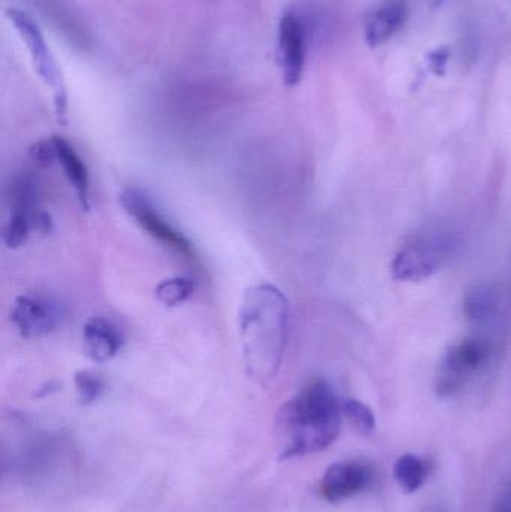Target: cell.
Returning <instances> with one entry per match:
<instances>
[{
	"mask_svg": "<svg viewBox=\"0 0 511 512\" xmlns=\"http://www.w3.org/2000/svg\"><path fill=\"white\" fill-rule=\"evenodd\" d=\"M371 480V471L362 463H335L324 474L321 493L326 501L336 504L363 492Z\"/></svg>",
	"mask_w": 511,
	"mask_h": 512,
	"instance_id": "9c48e42d",
	"label": "cell"
},
{
	"mask_svg": "<svg viewBox=\"0 0 511 512\" xmlns=\"http://www.w3.org/2000/svg\"><path fill=\"white\" fill-rule=\"evenodd\" d=\"M342 415V403L326 379L306 382L276 415V430L284 445L279 460L329 448L341 433Z\"/></svg>",
	"mask_w": 511,
	"mask_h": 512,
	"instance_id": "7a4b0ae2",
	"label": "cell"
},
{
	"mask_svg": "<svg viewBox=\"0 0 511 512\" xmlns=\"http://www.w3.org/2000/svg\"><path fill=\"white\" fill-rule=\"evenodd\" d=\"M429 62H431L432 71L437 75H443L446 71L447 62H449V53L444 48L441 50L432 51L429 54Z\"/></svg>",
	"mask_w": 511,
	"mask_h": 512,
	"instance_id": "d6986e66",
	"label": "cell"
},
{
	"mask_svg": "<svg viewBox=\"0 0 511 512\" xmlns=\"http://www.w3.org/2000/svg\"><path fill=\"white\" fill-rule=\"evenodd\" d=\"M278 66L285 86L294 87L302 81L306 65V27L293 9L284 12L278 26Z\"/></svg>",
	"mask_w": 511,
	"mask_h": 512,
	"instance_id": "ba28073f",
	"label": "cell"
},
{
	"mask_svg": "<svg viewBox=\"0 0 511 512\" xmlns=\"http://www.w3.org/2000/svg\"><path fill=\"white\" fill-rule=\"evenodd\" d=\"M396 483L405 493H414L423 486L426 480V466L423 460L413 454L399 457L393 468Z\"/></svg>",
	"mask_w": 511,
	"mask_h": 512,
	"instance_id": "5bb4252c",
	"label": "cell"
},
{
	"mask_svg": "<svg viewBox=\"0 0 511 512\" xmlns=\"http://www.w3.org/2000/svg\"><path fill=\"white\" fill-rule=\"evenodd\" d=\"M492 512H511V486L510 489L504 493L501 501L498 502L497 507L494 508Z\"/></svg>",
	"mask_w": 511,
	"mask_h": 512,
	"instance_id": "ffe728a7",
	"label": "cell"
},
{
	"mask_svg": "<svg viewBox=\"0 0 511 512\" xmlns=\"http://www.w3.org/2000/svg\"><path fill=\"white\" fill-rule=\"evenodd\" d=\"M9 215L26 216L38 224L39 233L53 230L51 216L41 209V191L35 177L20 174L8 186Z\"/></svg>",
	"mask_w": 511,
	"mask_h": 512,
	"instance_id": "30bf717a",
	"label": "cell"
},
{
	"mask_svg": "<svg viewBox=\"0 0 511 512\" xmlns=\"http://www.w3.org/2000/svg\"><path fill=\"white\" fill-rule=\"evenodd\" d=\"M12 324L26 339H41L59 330L65 310L59 301L44 295H21L11 312Z\"/></svg>",
	"mask_w": 511,
	"mask_h": 512,
	"instance_id": "52a82bcc",
	"label": "cell"
},
{
	"mask_svg": "<svg viewBox=\"0 0 511 512\" xmlns=\"http://www.w3.org/2000/svg\"><path fill=\"white\" fill-rule=\"evenodd\" d=\"M239 333L246 372L260 384L278 375L290 333V304L269 282L246 289L239 310Z\"/></svg>",
	"mask_w": 511,
	"mask_h": 512,
	"instance_id": "6da1fadb",
	"label": "cell"
},
{
	"mask_svg": "<svg viewBox=\"0 0 511 512\" xmlns=\"http://www.w3.org/2000/svg\"><path fill=\"white\" fill-rule=\"evenodd\" d=\"M56 140L57 162L62 165L63 173L68 179L69 185L74 188L80 201L81 209L90 210V177L86 162L83 161L77 150L62 137H54Z\"/></svg>",
	"mask_w": 511,
	"mask_h": 512,
	"instance_id": "4fadbf2b",
	"label": "cell"
},
{
	"mask_svg": "<svg viewBox=\"0 0 511 512\" xmlns=\"http://www.w3.org/2000/svg\"><path fill=\"white\" fill-rule=\"evenodd\" d=\"M74 384L81 405H92L104 393V381L92 370H78L74 375Z\"/></svg>",
	"mask_w": 511,
	"mask_h": 512,
	"instance_id": "e0dca14e",
	"label": "cell"
},
{
	"mask_svg": "<svg viewBox=\"0 0 511 512\" xmlns=\"http://www.w3.org/2000/svg\"><path fill=\"white\" fill-rule=\"evenodd\" d=\"M5 15L11 26L17 30L23 44L26 45L36 74L50 89L57 122L65 125L66 116H68V89H66L62 68L51 51L44 32L39 27L38 21L23 9L8 8Z\"/></svg>",
	"mask_w": 511,
	"mask_h": 512,
	"instance_id": "277c9868",
	"label": "cell"
},
{
	"mask_svg": "<svg viewBox=\"0 0 511 512\" xmlns=\"http://www.w3.org/2000/svg\"><path fill=\"white\" fill-rule=\"evenodd\" d=\"M195 282L191 277L176 276L162 280L155 289L156 298L164 306L177 307L194 295Z\"/></svg>",
	"mask_w": 511,
	"mask_h": 512,
	"instance_id": "9a60e30c",
	"label": "cell"
},
{
	"mask_svg": "<svg viewBox=\"0 0 511 512\" xmlns=\"http://www.w3.org/2000/svg\"><path fill=\"white\" fill-rule=\"evenodd\" d=\"M122 333L116 325L101 316L87 319L83 325L84 354L93 363H107L117 357L122 349Z\"/></svg>",
	"mask_w": 511,
	"mask_h": 512,
	"instance_id": "8fae6325",
	"label": "cell"
},
{
	"mask_svg": "<svg viewBox=\"0 0 511 512\" xmlns=\"http://www.w3.org/2000/svg\"><path fill=\"white\" fill-rule=\"evenodd\" d=\"M455 246V234L443 225L413 234L393 261V276L405 282L428 279L449 258Z\"/></svg>",
	"mask_w": 511,
	"mask_h": 512,
	"instance_id": "5b68a950",
	"label": "cell"
},
{
	"mask_svg": "<svg viewBox=\"0 0 511 512\" xmlns=\"http://www.w3.org/2000/svg\"><path fill=\"white\" fill-rule=\"evenodd\" d=\"M30 161L38 167L48 168L57 162L56 140L54 137L45 138L30 147Z\"/></svg>",
	"mask_w": 511,
	"mask_h": 512,
	"instance_id": "ac0fdd59",
	"label": "cell"
},
{
	"mask_svg": "<svg viewBox=\"0 0 511 512\" xmlns=\"http://www.w3.org/2000/svg\"><path fill=\"white\" fill-rule=\"evenodd\" d=\"M344 417L359 435L369 436L375 429V417L371 409L359 400L348 399L342 403Z\"/></svg>",
	"mask_w": 511,
	"mask_h": 512,
	"instance_id": "2e32d148",
	"label": "cell"
},
{
	"mask_svg": "<svg viewBox=\"0 0 511 512\" xmlns=\"http://www.w3.org/2000/svg\"><path fill=\"white\" fill-rule=\"evenodd\" d=\"M434 512H438V511H434Z\"/></svg>",
	"mask_w": 511,
	"mask_h": 512,
	"instance_id": "7402d4cb",
	"label": "cell"
},
{
	"mask_svg": "<svg viewBox=\"0 0 511 512\" xmlns=\"http://www.w3.org/2000/svg\"><path fill=\"white\" fill-rule=\"evenodd\" d=\"M120 204L129 218L134 219L135 224L149 234L152 239L158 240L165 248L171 249L176 254L185 258H194L195 249L188 237L177 230L164 213L159 212L149 195L137 188L125 189L120 194Z\"/></svg>",
	"mask_w": 511,
	"mask_h": 512,
	"instance_id": "8992f818",
	"label": "cell"
},
{
	"mask_svg": "<svg viewBox=\"0 0 511 512\" xmlns=\"http://www.w3.org/2000/svg\"><path fill=\"white\" fill-rule=\"evenodd\" d=\"M408 8L404 0H389L368 15L365 21V41L369 47H381L407 23Z\"/></svg>",
	"mask_w": 511,
	"mask_h": 512,
	"instance_id": "7c38bea8",
	"label": "cell"
},
{
	"mask_svg": "<svg viewBox=\"0 0 511 512\" xmlns=\"http://www.w3.org/2000/svg\"><path fill=\"white\" fill-rule=\"evenodd\" d=\"M426 2H428L429 5L432 6H440L441 3H443V0H426Z\"/></svg>",
	"mask_w": 511,
	"mask_h": 512,
	"instance_id": "44dd1931",
	"label": "cell"
},
{
	"mask_svg": "<svg viewBox=\"0 0 511 512\" xmlns=\"http://www.w3.org/2000/svg\"><path fill=\"white\" fill-rule=\"evenodd\" d=\"M500 340L494 334L476 330L473 336L456 343L444 355L437 375V394L443 399L458 396L494 360Z\"/></svg>",
	"mask_w": 511,
	"mask_h": 512,
	"instance_id": "3957f363",
	"label": "cell"
}]
</instances>
